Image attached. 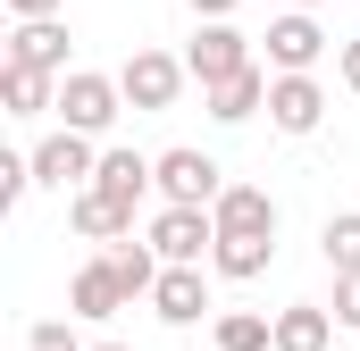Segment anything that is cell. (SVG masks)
I'll list each match as a JSON object with an SVG mask.
<instances>
[{"instance_id": "obj_22", "label": "cell", "mask_w": 360, "mask_h": 351, "mask_svg": "<svg viewBox=\"0 0 360 351\" xmlns=\"http://www.w3.org/2000/svg\"><path fill=\"white\" fill-rule=\"evenodd\" d=\"M25 184H34V159H17V151H8V159H0V209H17V201H25Z\"/></svg>"}, {"instance_id": "obj_19", "label": "cell", "mask_w": 360, "mask_h": 351, "mask_svg": "<svg viewBox=\"0 0 360 351\" xmlns=\"http://www.w3.org/2000/svg\"><path fill=\"white\" fill-rule=\"evenodd\" d=\"M0 100H8V117H42V109H59V76L8 67V76H0Z\"/></svg>"}, {"instance_id": "obj_15", "label": "cell", "mask_w": 360, "mask_h": 351, "mask_svg": "<svg viewBox=\"0 0 360 351\" xmlns=\"http://www.w3.org/2000/svg\"><path fill=\"white\" fill-rule=\"evenodd\" d=\"M92 184L143 209V192H160V159H143V151H126V143H117V151H101V168H92Z\"/></svg>"}, {"instance_id": "obj_25", "label": "cell", "mask_w": 360, "mask_h": 351, "mask_svg": "<svg viewBox=\"0 0 360 351\" xmlns=\"http://www.w3.org/2000/svg\"><path fill=\"white\" fill-rule=\"evenodd\" d=\"M68 0H8V17H59Z\"/></svg>"}, {"instance_id": "obj_23", "label": "cell", "mask_w": 360, "mask_h": 351, "mask_svg": "<svg viewBox=\"0 0 360 351\" xmlns=\"http://www.w3.org/2000/svg\"><path fill=\"white\" fill-rule=\"evenodd\" d=\"M335 326L360 335V276H335Z\"/></svg>"}, {"instance_id": "obj_5", "label": "cell", "mask_w": 360, "mask_h": 351, "mask_svg": "<svg viewBox=\"0 0 360 351\" xmlns=\"http://www.w3.org/2000/svg\"><path fill=\"white\" fill-rule=\"evenodd\" d=\"M184 67H193V84H226V76H243L252 67V34H235L226 17H201V34H193V51H184Z\"/></svg>"}, {"instance_id": "obj_28", "label": "cell", "mask_w": 360, "mask_h": 351, "mask_svg": "<svg viewBox=\"0 0 360 351\" xmlns=\"http://www.w3.org/2000/svg\"><path fill=\"white\" fill-rule=\"evenodd\" d=\"M285 8H319V0H285Z\"/></svg>"}, {"instance_id": "obj_16", "label": "cell", "mask_w": 360, "mask_h": 351, "mask_svg": "<svg viewBox=\"0 0 360 351\" xmlns=\"http://www.w3.org/2000/svg\"><path fill=\"white\" fill-rule=\"evenodd\" d=\"M276 351H335V310H327V301L276 310Z\"/></svg>"}, {"instance_id": "obj_27", "label": "cell", "mask_w": 360, "mask_h": 351, "mask_svg": "<svg viewBox=\"0 0 360 351\" xmlns=\"http://www.w3.org/2000/svg\"><path fill=\"white\" fill-rule=\"evenodd\" d=\"M92 351H134V343H92Z\"/></svg>"}, {"instance_id": "obj_18", "label": "cell", "mask_w": 360, "mask_h": 351, "mask_svg": "<svg viewBox=\"0 0 360 351\" xmlns=\"http://www.w3.org/2000/svg\"><path fill=\"white\" fill-rule=\"evenodd\" d=\"M210 343L218 351H276V318H260V310H218L210 318Z\"/></svg>"}, {"instance_id": "obj_8", "label": "cell", "mask_w": 360, "mask_h": 351, "mask_svg": "<svg viewBox=\"0 0 360 351\" xmlns=\"http://www.w3.org/2000/svg\"><path fill=\"white\" fill-rule=\"evenodd\" d=\"M327 117V84L302 67V76H269V126L276 134H319Z\"/></svg>"}, {"instance_id": "obj_9", "label": "cell", "mask_w": 360, "mask_h": 351, "mask_svg": "<svg viewBox=\"0 0 360 351\" xmlns=\"http://www.w3.org/2000/svg\"><path fill=\"white\" fill-rule=\"evenodd\" d=\"M68 226H76L84 243H126V234H134V201H117V192H101V184H76V192H68Z\"/></svg>"}, {"instance_id": "obj_10", "label": "cell", "mask_w": 360, "mask_h": 351, "mask_svg": "<svg viewBox=\"0 0 360 351\" xmlns=\"http://www.w3.org/2000/svg\"><path fill=\"white\" fill-rule=\"evenodd\" d=\"M126 301H134V293H126V276H117V260H109V251H101V260H84V267H76V284H68V310H76L84 326L117 318Z\"/></svg>"}, {"instance_id": "obj_3", "label": "cell", "mask_w": 360, "mask_h": 351, "mask_svg": "<svg viewBox=\"0 0 360 351\" xmlns=\"http://www.w3.org/2000/svg\"><path fill=\"white\" fill-rule=\"evenodd\" d=\"M117 84H126V109H176V92L193 84V67H184L176 51H134L117 67Z\"/></svg>"}, {"instance_id": "obj_24", "label": "cell", "mask_w": 360, "mask_h": 351, "mask_svg": "<svg viewBox=\"0 0 360 351\" xmlns=\"http://www.w3.org/2000/svg\"><path fill=\"white\" fill-rule=\"evenodd\" d=\"M335 76H344V92H360V34L335 42Z\"/></svg>"}, {"instance_id": "obj_1", "label": "cell", "mask_w": 360, "mask_h": 351, "mask_svg": "<svg viewBox=\"0 0 360 351\" xmlns=\"http://www.w3.org/2000/svg\"><path fill=\"white\" fill-rule=\"evenodd\" d=\"M117 109H126V84H117V76H101V67H68V76H59V109H51V117L101 143V134L117 126Z\"/></svg>"}, {"instance_id": "obj_12", "label": "cell", "mask_w": 360, "mask_h": 351, "mask_svg": "<svg viewBox=\"0 0 360 351\" xmlns=\"http://www.w3.org/2000/svg\"><path fill=\"white\" fill-rule=\"evenodd\" d=\"M8 67L68 76V25H59V17H17V34H8Z\"/></svg>"}, {"instance_id": "obj_13", "label": "cell", "mask_w": 360, "mask_h": 351, "mask_svg": "<svg viewBox=\"0 0 360 351\" xmlns=\"http://www.w3.org/2000/svg\"><path fill=\"white\" fill-rule=\"evenodd\" d=\"M269 76H276V67H260V59H252L243 76H226V84L201 92V109H210L218 126H243V117H260V109H269Z\"/></svg>"}, {"instance_id": "obj_4", "label": "cell", "mask_w": 360, "mask_h": 351, "mask_svg": "<svg viewBox=\"0 0 360 351\" xmlns=\"http://www.w3.org/2000/svg\"><path fill=\"white\" fill-rule=\"evenodd\" d=\"M34 184H51V192H76V184H92V168H101V151H92V134H76V126H59V134H42L34 151Z\"/></svg>"}, {"instance_id": "obj_11", "label": "cell", "mask_w": 360, "mask_h": 351, "mask_svg": "<svg viewBox=\"0 0 360 351\" xmlns=\"http://www.w3.org/2000/svg\"><path fill=\"white\" fill-rule=\"evenodd\" d=\"M226 192V168L210 159V151H160V201H218Z\"/></svg>"}, {"instance_id": "obj_21", "label": "cell", "mask_w": 360, "mask_h": 351, "mask_svg": "<svg viewBox=\"0 0 360 351\" xmlns=\"http://www.w3.org/2000/svg\"><path fill=\"white\" fill-rule=\"evenodd\" d=\"M76 326H84V318H76V310H68V318H42V326H34V335H25V351H92L84 335H76Z\"/></svg>"}, {"instance_id": "obj_20", "label": "cell", "mask_w": 360, "mask_h": 351, "mask_svg": "<svg viewBox=\"0 0 360 351\" xmlns=\"http://www.w3.org/2000/svg\"><path fill=\"white\" fill-rule=\"evenodd\" d=\"M319 251L335 276H360V209H335L327 226H319Z\"/></svg>"}, {"instance_id": "obj_14", "label": "cell", "mask_w": 360, "mask_h": 351, "mask_svg": "<svg viewBox=\"0 0 360 351\" xmlns=\"http://www.w3.org/2000/svg\"><path fill=\"white\" fill-rule=\"evenodd\" d=\"M210 218H218V234H276L269 184H226V192L210 201Z\"/></svg>"}, {"instance_id": "obj_17", "label": "cell", "mask_w": 360, "mask_h": 351, "mask_svg": "<svg viewBox=\"0 0 360 351\" xmlns=\"http://www.w3.org/2000/svg\"><path fill=\"white\" fill-rule=\"evenodd\" d=\"M269 260H276V234H218V251H210V267H218L226 284L269 276Z\"/></svg>"}, {"instance_id": "obj_2", "label": "cell", "mask_w": 360, "mask_h": 351, "mask_svg": "<svg viewBox=\"0 0 360 351\" xmlns=\"http://www.w3.org/2000/svg\"><path fill=\"white\" fill-rule=\"evenodd\" d=\"M143 234L160 243V260H210V251H218V218H210L201 201H160Z\"/></svg>"}, {"instance_id": "obj_7", "label": "cell", "mask_w": 360, "mask_h": 351, "mask_svg": "<svg viewBox=\"0 0 360 351\" xmlns=\"http://www.w3.org/2000/svg\"><path fill=\"white\" fill-rule=\"evenodd\" d=\"M151 310H160V326H201V310H210V276H201V260H168V267H160Z\"/></svg>"}, {"instance_id": "obj_6", "label": "cell", "mask_w": 360, "mask_h": 351, "mask_svg": "<svg viewBox=\"0 0 360 351\" xmlns=\"http://www.w3.org/2000/svg\"><path fill=\"white\" fill-rule=\"evenodd\" d=\"M260 42H269V67H276V76H302V67H319V59H327V34H319V17H310V8L269 17V34H260Z\"/></svg>"}, {"instance_id": "obj_26", "label": "cell", "mask_w": 360, "mask_h": 351, "mask_svg": "<svg viewBox=\"0 0 360 351\" xmlns=\"http://www.w3.org/2000/svg\"><path fill=\"white\" fill-rule=\"evenodd\" d=\"M243 0H193V17H235Z\"/></svg>"}]
</instances>
